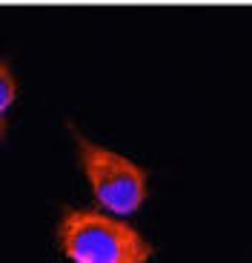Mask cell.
Instances as JSON below:
<instances>
[{
  "instance_id": "6da1fadb",
  "label": "cell",
  "mask_w": 252,
  "mask_h": 263,
  "mask_svg": "<svg viewBox=\"0 0 252 263\" xmlns=\"http://www.w3.org/2000/svg\"><path fill=\"white\" fill-rule=\"evenodd\" d=\"M55 235L72 263H149L155 255V246L135 226L98 209L66 206Z\"/></svg>"
},
{
  "instance_id": "7a4b0ae2",
  "label": "cell",
  "mask_w": 252,
  "mask_h": 263,
  "mask_svg": "<svg viewBox=\"0 0 252 263\" xmlns=\"http://www.w3.org/2000/svg\"><path fill=\"white\" fill-rule=\"evenodd\" d=\"M69 129L75 138L80 172L86 175L95 200L118 217L135 215L149 195V172L120 152L89 140L75 126H69Z\"/></svg>"
},
{
  "instance_id": "3957f363",
  "label": "cell",
  "mask_w": 252,
  "mask_h": 263,
  "mask_svg": "<svg viewBox=\"0 0 252 263\" xmlns=\"http://www.w3.org/2000/svg\"><path fill=\"white\" fill-rule=\"evenodd\" d=\"M14 100H17V78L9 60L0 58V143L9 135V118H12Z\"/></svg>"
}]
</instances>
